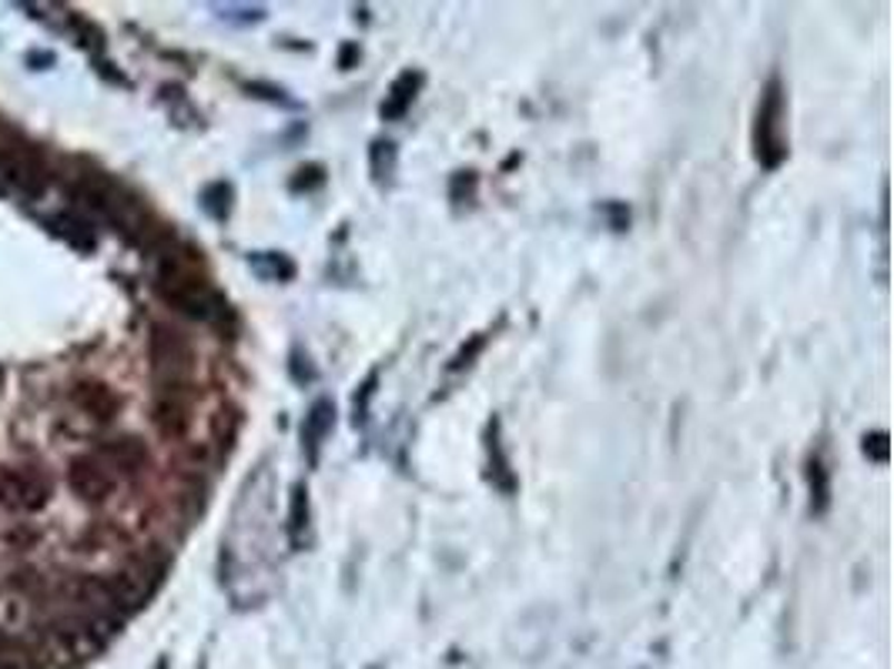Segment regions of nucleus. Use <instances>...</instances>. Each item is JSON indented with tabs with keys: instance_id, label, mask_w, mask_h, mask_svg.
<instances>
[{
	"instance_id": "f257e3e1",
	"label": "nucleus",
	"mask_w": 894,
	"mask_h": 669,
	"mask_svg": "<svg viewBox=\"0 0 894 669\" xmlns=\"http://www.w3.org/2000/svg\"><path fill=\"white\" fill-rule=\"evenodd\" d=\"M155 288L175 312H181L188 318L222 322L228 315V305L202 275V258L191 248H171V245L161 248Z\"/></svg>"
},
{
	"instance_id": "f03ea898",
	"label": "nucleus",
	"mask_w": 894,
	"mask_h": 669,
	"mask_svg": "<svg viewBox=\"0 0 894 669\" xmlns=\"http://www.w3.org/2000/svg\"><path fill=\"white\" fill-rule=\"evenodd\" d=\"M754 158L764 168H777L787 158V141H784V91L780 81L774 78L757 105L754 118Z\"/></svg>"
},
{
	"instance_id": "7ed1b4c3",
	"label": "nucleus",
	"mask_w": 894,
	"mask_h": 669,
	"mask_svg": "<svg viewBox=\"0 0 894 669\" xmlns=\"http://www.w3.org/2000/svg\"><path fill=\"white\" fill-rule=\"evenodd\" d=\"M51 499V482L41 469L8 465L0 469V505L11 512H41Z\"/></svg>"
},
{
	"instance_id": "20e7f679",
	"label": "nucleus",
	"mask_w": 894,
	"mask_h": 669,
	"mask_svg": "<svg viewBox=\"0 0 894 669\" xmlns=\"http://www.w3.org/2000/svg\"><path fill=\"white\" fill-rule=\"evenodd\" d=\"M151 362L161 385H181L191 372V345L181 332L158 325L151 335Z\"/></svg>"
},
{
	"instance_id": "39448f33",
	"label": "nucleus",
	"mask_w": 894,
	"mask_h": 669,
	"mask_svg": "<svg viewBox=\"0 0 894 669\" xmlns=\"http://www.w3.org/2000/svg\"><path fill=\"white\" fill-rule=\"evenodd\" d=\"M68 485L78 499L91 502V505H101L115 495V472L108 469V462L101 455H78L71 465H68Z\"/></svg>"
},
{
	"instance_id": "423d86ee",
	"label": "nucleus",
	"mask_w": 894,
	"mask_h": 669,
	"mask_svg": "<svg viewBox=\"0 0 894 669\" xmlns=\"http://www.w3.org/2000/svg\"><path fill=\"white\" fill-rule=\"evenodd\" d=\"M185 385H161V395L151 409V422L165 439H181L191 425V409L181 395Z\"/></svg>"
},
{
	"instance_id": "0eeeda50",
	"label": "nucleus",
	"mask_w": 894,
	"mask_h": 669,
	"mask_svg": "<svg viewBox=\"0 0 894 669\" xmlns=\"http://www.w3.org/2000/svg\"><path fill=\"white\" fill-rule=\"evenodd\" d=\"M71 402H75L85 415H91L95 422H115V415L121 412V399H118V392H115L111 385H105V382H95V378L78 382V385L71 388Z\"/></svg>"
},
{
	"instance_id": "6e6552de",
	"label": "nucleus",
	"mask_w": 894,
	"mask_h": 669,
	"mask_svg": "<svg viewBox=\"0 0 894 669\" xmlns=\"http://www.w3.org/2000/svg\"><path fill=\"white\" fill-rule=\"evenodd\" d=\"M0 181L24 191V195H41L48 185L41 165L24 158V155H14V151H0Z\"/></svg>"
},
{
	"instance_id": "1a4fd4ad",
	"label": "nucleus",
	"mask_w": 894,
	"mask_h": 669,
	"mask_svg": "<svg viewBox=\"0 0 894 669\" xmlns=\"http://www.w3.org/2000/svg\"><path fill=\"white\" fill-rule=\"evenodd\" d=\"M332 425H335V405H332L328 399H318V402L308 409L305 422H302V449H305L308 462L318 459V449H322L325 435L332 432Z\"/></svg>"
},
{
	"instance_id": "9d476101",
	"label": "nucleus",
	"mask_w": 894,
	"mask_h": 669,
	"mask_svg": "<svg viewBox=\"0 0 894 669\" xmlns=\"http://www.w3.org/2000/svg\"><path fill=\"white\" fill-rule=\"evenodd\" d=\"M101 459L108 462V469L115 472H138V469H145V462H148V449H145V442L141 439H135V435H121V439H115V442H108L105 449H101Z\"/></svg>"
},
{
	"instance_id": "9b49d317",
	"label": "nucleus",
	"mask_w": 894,
	"mask_h": 669,
	"mask_svg": "<svg viewBox=\"0 0 894 669\" xmlns=\"http://www.w3.org/2000/svg\"><path fill=\"white\" fill-rule=\"evenodd\" d=\"M419 85H422V75H415V71L399 75L395 85H392V91H389V98L382 101V118H385V121H399V118L409 111V105H412Z\"/></svg>"
},
{
	"instance_id": "f8f14e48",
	"label": "nucleus",
	"mask_w": 894,
	"mask_h": 669,
	"mask_svg": "<svg viewBox=\"0 0 894 669\" xmlns=\"http://www.w3.org/2000/svg\"><path fill=\"white\" fill-rule=\"evenodd\" d=\"M807 485H811V512L824 515L827 505H831V475H827V469H824V462L817 455L807 462Z\"/></svg>"
},
{
	"instance_id": "ddd939ff",
	"label": "nucleus",
	"mask_w": 894,
	"mask_h": 669,
	"mask_svg": "<svg viewBox=\"0 0 894 669\" xmlns=\"http://www.w3.org/2000/svg\"><path fill=\"white\" fill-rule=\"evenodd\" d=\"M305 532H308V489L305 485H295L292 489V509H288V535H292V545H302L305 542Z\"/></svg>"
},
{
	"instance_id": "4468645a",
	"label": "nucleus",
	"mask_w": 894,
	"mask_h": 669,
	"mask_svg": "<svg viewBox=\"0 0 894 669\" xmlns=\"http://www.w3.org/2000/svg\"><path fill=\"white\" fill-rule=\"evenodd\" d=\"M369 158H372V175H375V181H382V178H389L392 168H395V145H392V141H375L372 151H369Z\"/></svg>"
},
{
	"instance_id": "2eb2a0df",
	"label": "nucleus",
	"mask_w": 894,
	"mask_h": 669,
	"mask_svg": "<svg viewBox=\"0 0 894 669\" xmlns=\"http://www.w3.org/2000/svg\"><path fill=\"white\" fill-rule=\"evenodd\" d=\"M322 185H325V171L318 165L298 168L295 178H292V191H312V188H322Z\"/></svg>"
},
{
	"instance_id": "dca6fc26",
	"label": "nucleus",
	"mask_w": 894,
	"mask_h": 669,
	"mask_svg": "<svg viewBox=\"0 0 894 669\" xmlns=\"http://www.w3.org/2000/svg\"><path fill=\"white\" fill-rule=\"evenodd\" d=\"M864 455L874 459V462H887V435L884 432L864 435Z\"/></svg>"
},
{
	"instance_id": "f3484780",
	"label": "nucleus",
	"mask_w": 894,
	"mask_h": 669,
	"mask_svg": "<svg viewBox=\"0 0 894 669\" xmlns=\"http://www.w3.org/2000/svg\"><path fill=\"white\" fill-rule=\"evenodd\" d=\"M372 392H375V375H369V382L362 385V395H355V425H362L365 422V409H369V399H372Z\"/></svg>"
},
{
	"instance_id": "a211bd4d",
	"label": "nucleus",
	"mask_w": 894,
	"mask_h": 669,
	"mask_svg": "<svg viewBox=\"0 0 894 669\" xmlns=\"http://www.w3.org/2000/svg\"><path fill=\"white\" fill-rule=\"evenodd\" d=\"M483 345H487V335H477V338L470 342V348H463V352L453 358V372H456V368H463V365H470V362H473V358L483 352Z\"/></svg>"
},
{
	"instance_id": "6ab92c4d",
	"label": "nucleus",
	"mask_w": 894,
	"mask_h": 669,
	"mask_svg": "<svg viewBox=\"0 0 894 669\" xmlns=\"http://www.w3.org/2000/svg\"><path fill=\"white\" fill-rule=\"evenodd\" d=\"M355 61H358V48H355V45H345V48H342V55H338V68H342V71H348Z\"/></svg>"
},
{
	"instance_id": "aec40b11",
	"label": "nucleus",
	"mask_w": 894,
	"mask_h": 669,
	"mask_svg": "<svg viewBox=\"0 0 894 669\" xmlns=\"http://www.w3.org/2000/svg\"><path fill=\"white\" fill-rule=\"evenodd\" d=\"M0 669H24V666L14 662V659H0Z\"/></svg>"
}]
</instances>
